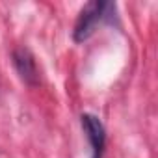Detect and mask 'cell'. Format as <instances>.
<instances>
[{
	"mask_svg": "<svg viewBox=\"0 0 158 158\" xmlns=\"http://www.w3.org/2000/svg\"><path fill=\"white\" fill-rule=\"evenodd\" d=\"M110 4L101 2V0H93V2H88L80 13H78V19L74 23V30H73V37L76 43L86 41L97 28V24L106 17V10Z\"/></svg>",
	"mask_w": 158,
	"mask_h": 158,
	"instance_id": "obj_1",
	"label": "cell"
},
{
	"mask_svg": "<svg viewBox=\"0 0 158 158\" xmlns=\"http://www.w3.org/2000/svg\"><path fill=\"white\" fill-rule=\"evenodd\" d=\"M80 119H82V128H84L86 138L91 147V158H102L104 145H106L104 125L101 123V119L97 115H91V114H84Z\"/></svg>",
	"mask_w": 158,
	"mask_h": 158,
	"instance_id": "obj_2",
	"label": "cell"
},
{
	"mask_svg": "<svg viewBox=\"0 0 158 158\" xmlns=\"http://www.w3.org/2000/svg\"><path fill=\"white\" fill-rule=\"evenodd\" d=\"M13 65H15V69H17V73L23 78L24 84L37 86V82H39V73H37L35 58H34V54L26 47H19V48L13 50Z\"/></svg>",
	"mask_w": 158,
	"mask_h": 158,
	"instance_id": "obj_3",
	"label": "cell"
}]
</instances>
